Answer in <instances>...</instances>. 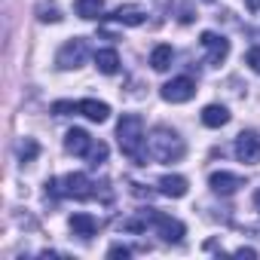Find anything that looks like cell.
I'll use <instances>...</instances> for the list:
<instances>
[{"label": "cell", "instance_id": "1", "mask_svg": "<svg viewBox=\"0 0 260 260\" xmlns=\"http://www.w3.org/2000/svg\"><path fill=\"white\" fill-rule=\"evenodd\" d=\"M116 141H119V150L132 159V162H138V166H144L147 162V135H144V119L138 116V113H122L119 116V122H116Z\"/></svg>", "mask_w": 260, "mask_h": 260}, {"label": "cell", "instance_id": "2", "mask_svg": "<svg viewBox=\"0 0 260 260\" xmlns=\"http://www.w3.org/2000/svg\"><path fill=\"white\" fill-rule=\"evenodd\" d=\"M184 150H187L184 138L169 125H156L147 138V153H150L153 162H178L184 156Z\"/></svg>", "mask_w": 260, "mask_h": 260}, {"label": "cell", "instance_id": "3", "mask_svg": "<svg viewBox=\"0 0 260 260\" xmlns=\"http://www.w3.org/2000/svg\"><path fill=\"white\" fill-rule=\"evenodd\" d=\"M58 190H61V199H77V202H86L95 196V184L89 175L83 172H71L58 181Z\"/></svg>", "mask_w": 260, "mask_h": 260}, {"label": "cell", "instance_id": "4", "mask_svg": "<svg viewBox=\"0 0 260 260\" xmlns=\"http://www.w3.org/2000/svg\"><path fill=\"white\" fill-rule=\"evenodd\" d=\"M86 58H89V43H86L83 37H74V40H68V43L58 49L55 64H58L61 71H77V68L86 64Z\"/></svg>", "mask_w": 260, "mask_h": 260}, {"label": "cell", "instance_id": "5", "mask_svg": "<svg viewBox=\"0 0 260 260\" xmlns=\"http://www.w3.org/2000/svg\"><path fill=\"white\" fill-rule=\"evenodd\" d=\"M150 226L162 236V242H172V245H178V242L184 239V233H187L178 217L162 214V211H156V208H150Z\"/></svg>", "mask_w": 260, "mask_h": 260}, {"label": "cell", "instance_id": "6", "mask_svg": "<svg viewBox=\"0 0 260 260\" xmlns=\"http://www.w3.org/2000/svg\"><path fill=\"white\" fill-rule=\"evenodd\" d=\"M159 95H162L169 104H187V101L196 95V83H193L190 77H175V80H169V83L159 89Z\"/></svg>", "mask_w": 260, "mask_h": 260}, {"label": "cell", "instance_id": "7", "mask_svg": "<svg viewBox=\"0 0 260 260\" xmlns=\"http://www.w3.org/2000/svg\"><path fill=\"white\" fill-rule=\"evenodd\" d=\"M199 43H202V49L208 52V64H211V68H220V64L226 61V55H230V40H226V37H220V34H214V31H205V34L199 37Z\"/></svg>", "mask_w": 260, "mask_h": 260}, {"label": "cell", "instance_id": "8", "mask_svg": "<svg viewBox=\"0 0 260 260\" xmlns=\"http://www.w3.org/2000/svg\"><path fill=\"white\" fill-rule=\"evenodd\" d=\"M236 159L245 162V166H257L260 162V135L257 132H242L236 138Z\"/></svg>", "mask_w": 260, "mask_h": 260}, {"label": "cell", "instance_id": "9", "mask_svg": "<svg viewBox=\"0 0 260 260\" xmlns=\"http://www.w3.org/2000/svg\"><path fill=\"white\" fill-rule=\"evenodd\" d=\"M208 187H211L214 193H220V196H233L239 187H245V181H242L239 175H233V172H214V175L208 178Z\"/></svg>", "mask_w": 260, "mask_h": 260}, {"label": "cell", "instance_id": "10", "mask_svg": "<svg viewBox=\"0 0 260 260\" xmlns=\"http://www.w3.org/2000/svg\"><path fill=\"white\" fill-rule=\"evenodd\" d=\"M110 22H116V25H128V28H138V25H144V19H147V13L141 10V7H135V4H128V7H116L110 16H107Z\"/></svg>", "mask_w": 260, "mask_h": 260}, {"label": "cell", "instance_id": "11", "mask_svg": "<svg viewBox=\"0 0 260 260\" xmlns=\"http://www.w3.org/2000/svg\"><path fill=\"white\" fill-rule=\"evenodd\" d=\"M92 144L95 141L89 138V132H83V128H71V132L64 135V150L74 153V156H89Z\"/></svg>", "mask_w": 260, "mask_h": 260}, {"label": "cell", "instance_id": "12", "mask_svg": "<svg viewBox=\"0 0 260 260\" xmlns=\"http://www.w3.org/2000/svg\"><path fill=\"white\" fill-rule=\"evenodd\" d=\"M187 178H181V175H162L159 181H156V190L162 193V196H169V199H181V196H187Z\"/></svg>", "mask_w": 260, "mask_h": 260}, {"label": "cell", "instance_id": "13", "mask_svg": "<svg viewBox=\"0 0 260 260\" xmlns=\"http://www.w3.org/2000/svg\"><path fill=\"white\" fill-rule=\"evenodd\" d=\"M71 230H74V236H83V239H92V236L98 233V220H95L92 214H86V211H80V214H74V217H71Z\"/></svg>", "mask_w": 260, "mask_h": 260}, {"label": "cell", "instance_id": "14", "mask_svg": "<svg viewBox=\"0 0 260 260\" xmlns=\"http://www.w3.org/2000/svg\"><path fill=\"white\" fill-rule=\"evenodd\" d=\"M80 113H83L86 119H92V122H104V119L110 116V107H107L104 101L86 98V101H80Z\"/></svg>", "mask_w": 260, "mask_h": 260}, {"label": "cell", "instance_id": "15", "mask_svg": "<svg viewBox=\"0 0 260 260\" xmlns=\"http://www.w3.org/2000/svg\"><path fill=\"white\" fill-rule=\"evenodd\" d=\"M226 122H230V110H226L223 104H208V107L202 110V125L220 128V125H226Z\"/></svg>", "mask_w": 260, "mask_h": 260}, {"label": "cell", "instance_id": "16", "mask_svg": "<svg viewBox=\"0 0 260 260\" xmlns=\"http://www.w3.org/2000/svg\"><path fill=\"white\" fill-rule=\"evenodd\" d=\"M95 68H98L101 74L113 77V74L119 71V55H116V49H98V52H95Z\"/></svg>", "mask_w": 260, "mask_h": 260}, {"label": "cell", "instance_id": "17", "mask_svg": "<svg viewBox=\"0 0 260 260\" xmlns=\"http://www.w3.org/2000/svg\"><path fill=\"white\" fill-rule=\"evenodd\" d=\"M172 61H175V49L172 46H166V43H159L153 52H150V64H153V71H169L172 68Z\"/></svg>", "mask_w": 260, "mask_h": 260}, {"label": "cell", "instance_id": "18", "mask_svg": "<svg viewBox=\"0 0 260 260\" xmlns=\"http://www.w3.org/2000/svg\"><path fill=\"white\" fill-rule=\"evenodd\" d=\"M74 10H77L80 19H101V13H104V0H77Z\"/></svg>", "mask_w": 260, "mask_h": 260}, {"label": "cell", "instance_id": "19", "mask_svg": "<svg viewBox=\"0 0 260 260\" xmlns=\"http://www.w3.org/2000/svg\"><path fill=\"white\" fill-rule=\"evenodd\" d=\"M37 153H40V147H37L34 138H25V141L19 144V159H22V162H34Z\"/></svg>", "mask_w": 260, "mask_h": 260}, {"label": "cell", "instance_id": "20", "mask_svg": "<svg viewBox=\"0 0 260 260\" xmlns=\"http://www.w3.org/2000/svg\"><path fill=\"white\" fill-rule=\"evenodd\" d=\"M86 159H89V162H92V166H101V162H104V159H107V144H104V141H95V144H92V150H89V156H86Z\"/></svg>", "mask_w": 260, "mask_h": 260}, {"label": "cell", "instance_id": "21", "mask_svg": "<svg viewBox=\"0 0 260 260\" xmlns=\"http://www.w3.org/2000/svg\"><path fill=\"white\" fill-rule=\"evenodd\" d=\"M52 113H58V116L80 113V104H74V101H55V104H52Z\"/></svg>", "mask_w": 260, "mask_h": 260}, {"label": "cell", "instance_id": "22", "mask_svg": "<svg viewBox=\"0 0 260 260\" xmlns=\"http://www.w3.org/2000/svg\"><path fill=\"white\" fill-rule=\"evenodd\" d=\"M40 22H61V13L55 7H40Z\"/></svg>", "mask_w": 260, "mask_h": 260}, {"label": "cell", "instance_id": "23", "mask_svg": "<svg viewBox=\"0 0 260 260\" xmlns=\"http://www.w3.org/2000/svg\"><path fill=\"white\" fill-rule=\"evenodd\" d=\"M248 64H251V71H257V74H260V46L248 49Z\"/></svg>", "mask_w": 260, "mask_h": 260}, {"label": "cell", "instance_id": "24", "mask_svg": "<svg viewBox=\"0 0 260 260\" xmlns=\"http://www.w3.org/2000/svg\"><path fill=\"white\" fill-rule=\"evenodd\" d=\"M128 254H132V251H128V248H125V245H113V248H110V251H107V257H122V260H125V257H128Z\"/></svg>", "mask_w": 260, "mask_h": 260}, {"label": "cell", "instance_id": "25", "mask_svg": "<svg viewBox=\"0 0 260 260\" xmlns=\"http://www.w3.org/2000/svg\"><path fill=\"white\" fill-rule=\"evenodd\" d=\"M236 254H239V257H257V251H254V248H239Z\"/></svg>", "mask_w": 260, "mask_h": 260}, {"label": "cell", "instance_id": "26", "mask_svg": "<svg viewBox=\"0 0 260 260\" xmlns=\"http://www.w3.org/2000/svg\"><path fill=\"white\" fill-rule=\"evenodd\" d=\"M245 7H248L251 13H260V0H245Z\"/></svg>", "mask_w": 260, "mask_h": 260}, {"label": "cell", "instance_id": "27", "mask_svg": "<svg viewBox=\"0 0 260 260\" xmlns=\"http://www.w3.org/2000/svg\"><path fill=\"white\" fill-rule=\"evenodd\" d=\"M254 208H257V211H260V190H257V193H254Z\"/></svg>", "mask_w": 260, "mask_h": 260}, {"label": "cell", "instance_id": "28", "mask_svg": "<svg viewBox=\"0 0 260 260\" xmlns=\"http://www.w3.org/2000/svg\"><path fill=\"white\" fill-rule=\"evenodd\" d=\"M205 4H211V0H205Z\"/></svg>", "mask_w": 260, "mask_h": 260}]
</instances>
